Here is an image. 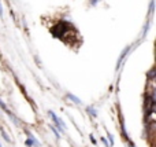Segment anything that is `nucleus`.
<instances>
[{
  "label": "nucleus",
  "instance_id": "7",
  "mask_svg": "<svg viewBox=\"0 0 156 147\" xmlns=\"http://www.w3.org/2000/svg\"><path fill=\"white\" fill-rule=\"evenodd\" d=\"M0 107H2V109H3V110H4V112H5V113H7V114H10V116H11L10 110H8V109H7V106H5V105H4V102H3V101H2V99H0Z\"/></svg>",
  "mask_w": 156,
  "mask_h": 147
},
{
  "label": "nucleus",
  "instance_id": "8",
  "mask_svg": "<svg viewBox=\"0 0 156 147\" xmlns=\"http://www.w3.org/2000/svg\"><path fill=\"white\" fill-rule=\"evenodd\" d=\"M52 131H54L55 136H56V138H58V139H59V138H60V135H59V131H56V128H54V127H52Z\"/></svg>",
  "mask_w": 156,
  "mask_h": 147
},
{
  "label": "nucleus",
  "instance_id": "13",
  "mask_svg": "<svg viewBox=\"0 0 156 147\" xmlns=\"http://www.w3.org/2000/svg\"><path fill=\"white\" fill-rule=\"evenodd\" d=\"M0 147H2V146H0Z\"/></svg>",
  "mask_w": 156,
  "mask_h": 147
},
{
  "label": "nucleus",
  "instance_id": "11",
  "mask_svg": "<svg viewBox=\"0 0 156 147\" xmlns=\"http://www.w3.org/2000/svg\"><path fill=\"white\" fill-rule=\"evenodd\" d=\"M108 139H110V142H111V143H114V139L111 138V135H110V134H108Z\"/></svg>",
  "mask_w": 156,
  "mask_h": 147
},
{
  "label": "nucleus",
  "instance_id": "3",
  "mask_svg": "<svg viewBox=\"0 0 156 147\" xmlns=\"http://www.w3.org/2000/svg\"><path fill=\"white\" fill-rule=\"evenodd\" d=\"M26 135L29 136V139H26V142H25V145L27 147H33V146H38V140L36 139L34 136H33L30 132H26Z\"/></svg>",
  "mask_w": 156,
  "mask_h": 147
},
{
  "label": "nucleus",
  "instance_id": "2",
  "mask_svg": "<svg viewBox=\"0 0 156 147\" xmlns=\"http://www.w3.org/2000/svg\"><path fill=\"white\" fill-rule=\"evenodd\" d=\"M49 117L52 118V121H54V123H55V125L58 127V131H60V132H65V129H66L65 123H63V121L60 120V118L58 117V116L55 114L54 112H49Z\"/></svg>",
  "mask_w": 156,
  "mask_h": 147
},
{
  "label": "nucleus",
  "instance_id": "6",
  "mask_svg": "<svg viewBox=\"0 0 156 147\" xmlns=\"http://www.w3.org/2000/svg\"><path fill=\"white\" fill-rule=\"evenodd\" d=\"M86 112H88V114H89V116H92V117H96V116H97L96 110H94L92 106H88V107H86Z\"/></svg>",
  "mask_w": 156,
  "mask_h": 147
},
{
  "label": "nucleus",
  "instance_id": "1",
  "mask_svg": "<svg viewBox=\"0 0 156 147\" xmlns=\"http://www.w3.org/2000/svg\"><path fill=\"white\" fill-rule=\"evenodd\" d=\"M67 29H69V25L66 24V22H59V24H56L55 28L52 29V33H54L55 36H58V37H62L63 33H65Z\"/></svg>",
  "mask_w": 156,
  "mask_h": 147
},
{
  "label": "nucleus",
  "instance_id": "5",
  "mask_svg": "<svg viewBox=\"0 0 156 147\" xmlns=\"http://www.w3.org/2000/svg\"><path fill=\"white\" fill-rule=\"evenodd\" d=\"M129 50H130V47H127V48L125 50V51L121 54V58H119V61H118V69H119V66H121L122 61H123V59H125V57H126V54H127V52H129Z\"/></svg>",
  "mask_w": 156,
  "mask_h": 147
},
{
  "label": "nucleus",
  "instance_id": "4",
  "mask_svg": "<svg viewBox=\"0 0 156 147\" xmlns=\"http://www.w3.org/2000/svg\"><path fill=\"white\" fill-rule=\"evenodd\" d=\"M67 98H69V99H71V101H73L76 105H81V99H80V98H77V96H76V95H73V94H67Z\"/></svg>",
  "mask_w": 156,
  "mask_h": 147
},
{
  "label": "nucleus",
  "instance_id": "9",
  "mask_svg": "<svg viewBox=\"0 0 156 147\" xmlns=\"http://www.w3.org/2000/svg\"><path fill=\"white\" fill-rule=\"evenodd\" d=\"M2 135H3V138H4V139H5V140H7V142H10V138H8V136H7V134H5V132H4V131H3V129H2Z\"/></svg>",
  "mask_w": 156,
  "mask_h": 147
},
{
  "label": "nucleus",
  "instance_id": "12",
  "mask_svg": "<svg viewBox=\"0 0 156 147\" xmlns=\"http://www.w3.org/2000/svg\"><path fill=\"white\" fill-rule=\"evenodd\" d=\"M0 15L3 17V10H2V4H0Z\"/></svg>",
  "mask_w": 156,
  "mask_h": 147
},
{
  "label": "nucleus",
  "instance_id": "10",
  "mask_svg": "<svg viewBox=\"0 0 156 147\" xmlns=\"http://www.w3.org/2000/svg\"><path fill=\"white\" fill-rule=\"evenodd\" d=\"M101 142H103V143H104V145H105V146H107V147H110V145H108V142H107V140H105V139H104V138H103V139H101Z\"/></svg>",
  "mask_w": 156,
  "mask_h": 147
}]
</instances>
